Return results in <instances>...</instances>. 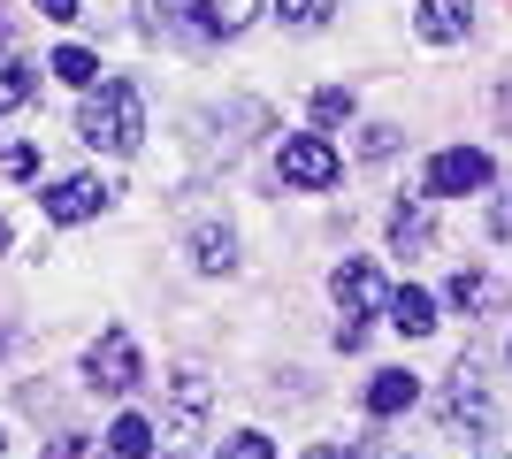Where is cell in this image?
Returning a JSON list of instances; mask_svg holds the SVG:
<instances>
[{
    "label": "cell",
    "instance_id": "1",
    "mask_svg": "<svg viewBox=\"0 0 512 459\" xmlns=\"http://www.w3.org/2000/svg\"><path fill=\"white\" fill-rule=\"evenodd\" d=\"M77 138L100 146V153H138V138H146V100H138V85H130V77L92 85L85 108H77Z\"/></svg>",
    "mask_w": 512,
    "mask_h": 459
},
{
    "label": "cell",
    "instance_id": "2",
    "mask_svg": "<svg viewBox=\"0 0 512 459\" xmlns=\"http://www.w3.org/2000/svg\"><path fill=\"white\" fill-rule=\"evenodd\" d=\"M153 23H176L192 39H237L245 23L260 16V0H146Z\"/></svg>",
    "mask_w": 512,
    "mask_h": 459
},
{
    "label": "cell",
    "instance_id": "3",
    "mask_svg": "<svg viewBox=\"0 0 512 459\" xmlns=\"http://www.w3.org/2000/svg\"><path fill=\"white\" fill-rule=\"evenodd\" d=\"M199 437H207V375L176 368L169 375V414H161V444H169V459H192Z\"/></svg>",
    "mask_w": 512,
    "mask_h": 459
},
{
    "label": "cell",
    "instance_id": "4",
    "mask_svg": "<svg viewBox=\"0 0 512 459\" xmlns=\"http://www.w3.org/2000/svg\"><path fill=\"white\" fill-rule=\"evenodd\" d=\"M444 421L459 429V437H490L497 429V406H490V383H482V360H459L451 368V383H444Z\"/></svg>",
    "mask_w": 512,
    "mask_h": 459
},
{
    "label": "cell",
    "instance_id": "5",
    "mask_svg": "<svg viewBox=\"0 0 512 459\" xmlns=\"http://www.w3.org/2000/svg\"><path fill=\"white\" fill-rule=\"evenodd\" d=\"M276 169H283V184H299V192H329V184L344 176V161H337L329 138H283Z\"/></svg>",
    "mask_w": 512,
    "mask_h": 459
},
{
    "label": "cell",
    "instance_id": "6",
    "mask_svg": "<svg viewBox=\"0 0 512 459\" xmlns=\"http://www.w3.org/2000/svg\"><path fill=\"white\" fill-rule=\"evenodd\" d=\"M85 383L92 391H138V345H130L123 329H107V337H92L85 345Z\"/></svg>",
    "mask_w": 512,
    "mask_h": 459
},
{
    "label": "cell",
    "instance_id": "7",
    "mask_svg": "<svg viewBox=\"0 0 512 459\" xmlns=\"http://www.w3.org/2000/svg\"><path fill=\"white\" fill-rule=\"evenodd\" d=\"M490 153L482 146H444L436 153V161H428V192L436 199H459V192H482V184H490Z\"/></svg>",
    "mask_w": 512,
    "mask_h": 459
},
{
    "label": "cell",
    "instance_id": "8",
    "mask_svg": "<svg viewBox=\"0 0 512 459\" xmlns=\"http://www.w3.org/2000/svg\"><path fill=\"white\" fill-rule=\"evenodd\" d=\"M107 199H115V192H107L100 176H62V184H46V192H39V207H46V222H62V230H69V222L107 215Z\"/></svg>",
    "mask_w": 512,
    "mask_h": 459
},
{
    "label": "cell",
    "instance_id": "9",
    "mask_svg": "<svg viewBox=\"0 0 512 459\" xmlns=\"http://www.w3.org/2000/svg\"><path fill=\"white\" fill-rule=\"evenodd\" d=\"M329 291H337V306L352 314V322H367V314L390 299V291H383V268H375V261H344L337 276H329Z\"/></svg>",
    "mask_w": 512,
    "mask_h": 459
},
{
    "label": "cell",
    "instance_id": "10",
    "mask_svg": "<svg viewBox=\"0 0 512 459\" xmlns=\"http://www.w3.org/2000/svg\"><path fill=\"white\" fill-rule=\"evenodd\" d=\"M413 23H421L428 46H459L474 31V0H421V16H413Z\"/></svg>",
    "mask_w": 512,
    "mask_h": 459
},
{
    "label": "cell",
    "instance_id": "11",
    "mask_svg": "<svg viewBox=\"0 0 512 459\" xmlns=\"http://www.w3.org/2000/svg\"><path fill=\"white\" fill-rule=\"evenodd\" d=\"M390 329H406V337H428V329H436V291H421V284L390 291Z\"/></svg>",
    "mask_w": 512,
    "mask_h": 459
},
{
    "label": "cell",
    "instance_id": "12",
    "mask_svg": "<svg viewBox=\"0 0 512 459\" xmlns=\"http://www.w3.org/2000/svg\"><path fill=\"white\" fill-rule=\"evenodd\" d=\"M413 391H421V383H413L406 368H383V375H375V383H367V414H375V421L406 414V406H413Z\"/></svg>",
    "mask_w": 512,
    "mask_h": 459
},
{
    "label": "cell",
    "instance_id": "13",
    "mask_svg": "<svg viewBox=\"0 0 512 459\" xmlns=\"http://www.w3.org/2000/svg\"><path fill=\"white\" fill-rule=\"evenodd\" d=\"M192 268L199 276H230L237 268V238L230 230H192Z\"/></svg>",
    "mask_w": 512,
    "mask_h": 459
},
{
    "label": "cell",
    "instance_id": "14",
    "mask_svg": "<svg viewBox=\"0 0 512 459\" xmlns=\"http://www.w3.org/2000/svg\"><path fill=\"white\" fill-rule=\"evenodd\" d=\"M161 444H153V421H138V414H123L115 429H107V459H153Z\"/></svg>",
    "mask_w": 512,
    "mask_h": 459
},
{
    "label": "cell",
    "instance_id": "15",
    "mask_svg": "<svg viewBox=\"0 0 512 459\" xmlns=\"http://www.w3.org/2000/svg\"><path fill=\"white\" fill-rule=\"evenodd\" d=\"M23 100H31V62H23L16 46L0 39V115H16Z\"/></svg>",
    "mask_w": 512,
    "mask_h": 459
},
{
    "label": "cell",
    "instance_id": "16",
    "mask_svg": "<svg viewBox=\"0 0 512 459\" xmlns=\"http://www.w3.org/2000/svg\"><path fill=\"white\" fill-rule=\"evenodd\" d=\"M46 69H54L62 85H77V92H92V85H100V62H92L85 46H62V54H54V62H46Z\"/></svg>",
    "mask_w": 512,
    "mask_h": 459
},
{
    "label": "cell",
    "instance_id": "17",
    "mask_svg": "<svg viewBox=\"0 0 512 459\" xmlns=\"http://www.w3.org/2000/svg\"><path fill=\"white\" fill-rule=\"evenodd\" d=\"M451 306H459V314H482V306L497 299V284L490 276H474V268H459V276H451V291H444Z\"/></svg>",
    "mask_w": 512,
    "mask_h": 459
},
{
    "label": "cell",
    "instance_id": "18",
    "mask_svg": "<svg viewBox=\"0 0 512 459\" xmlns=\"http://www.w3.org/2000/svg\"><path fill=\"white\" fill-rule=\"evenodd\" d=\"M428 238H436V222H428V207H406V215L390 222V245H398V253H421Z\"/></svg>",
    "mask_w": 512,
    "mask_h": 459
},
{
    "label": "cell",
    "instance_id": "19",
    "mask_svg": "<svg viewBox=\"0 0 512 459\" xmlns=\"http://www.w3.org/2000/svg\"><path fill=\"white\" fill-rule=\"evenodd\" d=\"M276 16L291 23V31H321V23H329V0H276Z\"/></svg>",
    "mask_w": 512,
    "mask_h": 459
},
{
    "label": "cell",
    "instance_id": "20",
    "mask_svg": "<svg viewBox=\"0 0 512 459\" xmlns=\"http://www.w3.org/2000/svg\"><path fill=\"white\" fill-rule=\"evenodd\" d=\"M306 115H314L321 131H329V123H344V115H352V92H344V85H321V92H314V108H306Z\"/></svg>",
    "mask_w": 512,
    "mask_h": 459
},
{
    "label": "cell",
    "instance_id": "21",
    "mask_svg": "<svg viewBox=\"0 0 512 459\" xmlns=\"http://www.w3.org/2000/svg\"><path fill=\"white\" fill-rule=\"evenodd\" d=\"M222 459H276V444L260 437V429H237V437L222 444Z\"/></svg>",
    "mask_w": 512,
    "mask_h": 459
},
{
    "label": "cell",
    "instance_id": "22",
    "mask_svg": "<svg viewBox=\"0 0 512 459\" xmlns=\"http://www.w3.org/2000/svg\"><path fill=\"white\" fill-rule=\"evenodd\" d=\"M360 153H367V161H390V153H398V131H390V123H367V131H360Z\"/></svg>",
    "mask_w": 512,
    "mask_h": 459
},
{
    "label": "cell",
    "instance_id": "23",
    "mask_svg": "<svg viewBox=\"0 0 512 459\" xmlns=\"http://www.w3.org/2000/svg\"><path fill=\"white\" fill-rule=\"evenodd\" d=\"M0 169H8V176H31V169H39V153H31V146H8V153H0Z\"/></svg>",
    "mask_w": 512,
    "mask_h": 459
},
{
    "label": "cell",
    "instance_id": "24",
    "mask_svg": "<svg viewBox=\"0 0 512 459\" xmlns=\"http://www.w3.org/2000/svg\"><path fill=\"white\" fill-rule=\"evenodd\" d=\"M39 16L46 23H77V0H39Z\"/></svg>",
    "mask_w": 512,
    "mask_h": 459
},
{
    "label": "cell",
    "instance_id": "25",
    "mask_svg": "<svg viewBox=\"0 0 512 459\" xmlns=\"http://www.w3.org/2000/svg\"><path fill=\"white\" fill-rule=\"evenodd\" d=\"M54 459H92V437H62V444H54Z\"/></svg>",
    "mask_w": 512,
    "mask_h": 459
},
{
    "label": "cell",
    "instance_id": "26",
    "mask_svg": "<svg viewBox=\"0 0 512 459\" xmlns=\"http://www.w3.org/2000/svg\"><path fill=\"white\" fill-rule=\"evenodd\" d=\"M490 230H497V238H512V199H497V207H490Z\"/></svg>",
    "mask_w": 512,
    "mask_h": 459
},
{
    "label": "cell",
    "instance_id": "27",
    "mask_svg": "<svg viewBox=\"0 0 512 459\" xmlns=\"http://www.w3.org/2000/svg\"><path fill=\"white\" fill-rule=\"evenodd\" d=\"M306 459H352V444H321V452H306Z\"/></svg>",
    "mask_w": 512,
    "mask_h": 459
},
{
    "label": "cell",
    "instance_id": "28",
    "mask_svg": "<svg viewBox=\"0 0 512 459\" xmlns=\"http://www.w3.org/2000/svg\"><path fill=\"white\" fill-rule=\"evenodd\" d=\"M0 253H8V222H0Z\"/></svg>",
    "mask_w": 512,
    "mask_h": 459
},
{
    "label": "cell",
    "instance_id": "29",
    "mask_svg": "<svg viewBox=\"0 0 512 459\" xmlns=\"http://www.w3.org/2000/svg\"><path fill=\"white\" fill-rule=\"evenodd\" d=\"M0 444H8V437H0Z\"/></svg>",
    "mask_w": 512,
    "mask_h": 459
}]
</instances>
